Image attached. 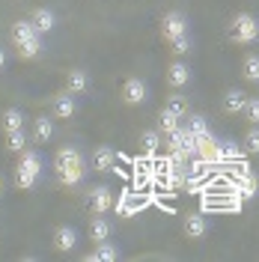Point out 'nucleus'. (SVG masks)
Listing matches in <instances>:
<instances>
[{"label": "nucleus", "instance_id": "nucleus-1", "mask_svg": "<svg viewBox=\"0 0 259 262\" xmlns=\"http://www.w3.org/2000/svg\"><path fill=\"white\" fill-rule=\"evenodd\" d=\"M45 170V158L36 146H27L18 152V164H15V185L21 191H33Z\"/></svg>", "mask_w": 259, "mask_h": 262}, {"label": "nucleus", "instance_id": "nucleus-2", "mask_svg": "<svg viewBox=\"0 0 259 262\" xmlns=\"http://www.w3.org/2000/svg\"><path fill=\"white\" fill-rule=\"evenodd\" d=\"M227 36L232 45L239 48H253L259 45V18L253 12H235L229 18V27H227Z\"/></svg>", "mask_w": 259, "mask_h": 262}, {"label": "nucleus", "instance_id": "nucleus-3", "mask_svg": "<svg viewBox=\"0 0 259 262\" xmlns=\"http://www.w3.org/2000/svg\"><path fill=\"white\" fill-rule=\"evenodd\" d=\"M119 98H122L125 107H140V104L149 101V83L143 78H137V75H128L119 86Z\"/></svg>", "mask_w": 259, "mask_h": 262}, {"label": "nucleus", "instance_id": "nucleus-4", "mask_svg": "<svg viewBox=\"0 0 259 262\" xmlns=\"http://www.w3.org/2000/svg\"><path fill=\"white\" fill-rule=\"evenodd\" d=\"M182 33H188V15L182 9H167L161 15V39L170 42V39H176Z\"/></svg>", "mask_w": 259, "mask_h": 262}, {"label": "nucleus", "instance_id": "nucleus-5", "mask_svg": "<svg viewBox=\"0 0 259 262\" xmlns=\"http://www.w3.org/2000/svg\"><path fill=\"white\" fill-rule=\"evenodd\" d=\"M78 114V96H72L69 90H60L51 96V116L54 119H72Z\"/></svg>", "mask_w": 259, "mask_h": 262}, {"label": "nucleus", "instance_id": "nucleus-6", "mask_svg": "<svg viewBox=\"0 0 259 262\" xmlns=\"http://www.w3.org/2000/svg\"><path fill=\"white\" fill-rule=\"evenodd\" d=\"M87 206H90L93 214H107L111 209H114V191H111L107 185L90 188V191H87Z\"/></svg>", "mask_w": 259, "mask_h": 262}, {"label": "nucleus", "instance_id": "nucleus-7", "mask_svg": "<svg viewBox=\"0 0 259 262\" xmlns=\"http://www.w3.org/2000/svg\"><path fill=\"white\" fill-rule=\"evenodd\" d=\"M51 245H54L57 253H72V250L78 247V229L69 227V224L54 227V232H51Z\"/></svg>", "mask_w": 259, "mask_h": 262}, {"label": "nucleus", "instance_id": "nucleus-8", "mask_svg": "<svg viewBox=\"0 0 259 262\" xmlns=\"http://www.w3.org/2000/svg\"><path fill=\"white\" fill-rule=\"evenodd\" d=\"M164 78H167V86H170V90H185V86L191 83V78H194V72H191V66H188V63L173 60V63L167 66Z\"/></svg>", "mask_w": 259, "mask_h": 262}, {"label": "nucleus", "instance_id": "nucleus-9", "mask_svg": "<svg viewBox=\"0 0 259 262\" xmlns=\"http://www.w3.org/2000/svg\"><path fill=\"white\" fill-rule=\"evenodd\" d=\"M182 232H185V238H191V242L206 238V235H209V221H206V214L203 212H188L185 221H182Z\"/></svg>", "mask_w": 259, "mask_h": 262}, {"label": "nucleus", "instance_id": "nucleus-10", "mask_svg": "<svg viewBox=\"0 0 259 262\" xmlns=\"http://www.w3.org/2000/svg\"><path fill=\"white\" fill-rule=\"evenodd\" d=\"M83 161V152L78 146H60L54 152V173H63V170H72V167H81Z\"/></svg>", "mask_w": 259, "mask_h": 262}, {"label": "nucleus", "instance_id": "nucleus-11", "mask_svg": "<svg viewBox=\"0 0 259 262\" xmlns=\"http://www.w3.org/2000/svg\"><path fill=\"white\" fill-rule=\"evenodd\" d=\"M116 161H119V155H116V149L107 146V143L96 146L93 158H90V164H93V170H96V173H114V170H116Z\"/></svg>", "mask_w": 259, "mask_h": 262}, {"label": "nucleus", "instance_id": "nucleus-12", "mask_svg": "<svg viewBox=\"0 0 259 262\" xmlns=\"http://www.w3.org/2000/svg\"><path fill=\"white\" fill-rule=\"evenodd\" d=\"M63 90H69L72 96H87L90 93V72L87 69H69Z\"/></svg>", "mask_w": 259, "mask_h": 262}, {"label": "nucleus", "instance_id": "nucleus-13", "mask_svg": "<svg viewBox=\"0 0 259 262\" xmlns=\"http://www.w3.org/2000/svg\"><path fill=\"white\" fill-rule=\"evenodd\" d=\"M247 93L244 90H239V86H232V90H227L224 93V98H221V111L227 116H239L244 111V104H247Z\"/></svg>", "mask_w": 259, "mask_h": 262}, {"label": "nucleus", "instance_id": "nucleus-14", "mask_svg": "<svg viewBox=\"0 0 259 262\" xmlns=\"http://www.w3.org/2000/svg\"><path fill=\"white\" fill-rule=\"evenodd\" d=\"M87 235H90V242H93V245L107 242V238L114 235V224H111L104 214H93V221H90V227H87Z\"/></svg>", "mask_w": 259, "mask_h": 262}, {"label": "nucleus", "instance_id": "nucleus-15", "mask_svg": "<svg viewBox=\"0 0 259 262\" xmlns=\"http://www.w3.org/2000/svg\"><path fill=\"white\" fill-rule=\"evenodd\" d=\"M27 18H30V24L42 33V36H48V33L57 27V15H54V9H48V6H36Z\"/></svg>", "mask_w": 259, "mask_h": 262}, {"label": "nucleus", "instance_id": "nucleus-16", "mask_svg": "<svg viewBox=\"0 0 259 262\" xmlns=\"http://www.w3.org/2000/svg\"><path fill=\"white\" fill-rule=\"evenodd\" d=\"M15 51H18V57H21L24 63L42 60V57H45V36H33V39H27V42L15 45Z\"/></svg>", "mask_w": 259, "mask_h": 262}, {"label": "nucleus", "instance_id": "nucleus-17", "mask_svg": "<svg viewBox=\"0 0 259 262\" xmlns=\"http://www.w3.org/2000/svg\"><path fill=\"white\" fill-rule=\"evenodd\" d=\"M83 259H90V262H114L119 259V247L107 238V242H98V245H93V250L83 256Z\"/></svg>", "mask_w": 259, "mask_h": 262}, {"label": "nucleus", "instance_id": "nucleus-18", "mask_svg": "<svg viewBox=\"0 0 259 262\" xmlns=\"http://www.w3.org/2000/svg\"><path fill=\"white\" fill-rule=\"evenodd\" d=\"M33 36H42V33L30 24V18H18V21H12V27H9L12 45H21V42H27V39H33Z\"/></svg>", "mask_w": 259, "mask_h": 262}, {"label": "nucleus", "instance_id": "nucleus-19", "mask_svg": "<svg viewBox=\"0 0 259 262\" xmlns=\"http://www.w3.org/2000/svg\"><path fill=\"white\" fill-rule=\"evenodd\" d=\"M30 125H33V131H30L33 143H48L51 137H54V122H51V116H36Z\"/></svg>", "mask_w": 259, "mask_h": 262}, {"label": "nucleus", "instance_id": "nucleus-20", "mask_svg": "<svg viewBox=\"0 0 259 262\" xmlns=\"http://www.w3.org/2000/svg\"><path fill=\"white\" fill-rule=\"evenodd\" d=\"M137 143H140V149H143L146 155H155L164 143V134L158 131V125H155V128H143L140 137H137Z\"/></svg>", "mask_w": 259, "mask_h": 262}, {"label": "nucleus", "instance_id": "nucleus-21", "mask_svg": "<svg viewBox=\"0 0 259 262\" xmlns=\"http://www.w3.org/2000/svg\"><path fill=\"white\" fill-rule=\"evenodd\" d=\"M164 107H167V111H173L179 119H185V116L191 114V98L185 96L182 90H173V93L167 96V104H164Z\"/></svg>", "mask_w": 259, "mask_h": 262}, {"label": "nucleus", "instance_id": "nucleus-22", "mask_svg": "<svg viewBox=\"0 0 259 262\" xmlns=\"http://www.w3.org/2000/svg\"><path fill=\"white\" fill-rule=\"evenodd\" d=\"M18 128H24V114H21L18 107H3V111H0V134L18 131Z\"/></svg>", "mask_w": 259, "mask_h": 262}, {"label": "nucleus", "instance_id": "nucleus-23", "mask_svg": "<svg viewBox=\"0 0 259 262\" xmlns=\"http://www.w3.org/2000/svg\"><path fill=\"white\" fill-rule=\"evenodd\" d=\"M3 143H6V152L18 155L21 149L30 146V134H27L24 128H18V131H6V134H3Z\"/></svg>", "mask_w": 259, "mask_h": 262}, {"label": "nucleus", "instance_id": "nucleus-24", "mask_svg": "<svg viewBox=\"0 0 259 262\" xmlns=\"http://www.w3.org/2000/svg\"><path fill=\"white\" fill-rule=\"evenodd\" d=\"M87 164H81V167H72V170H63V173H57V182L63 185V188H78L83 179H87Z\"/></svg>", "mask_w": 259, "mask_h": 262}, {"label": "nucleus", "instance_id": "nucleus-25", "mask_svg": "<svg viewBox=\"0 0 259 262\" xmlns=\"http://www.w3.org/2000/svg\"><path fill=\"white\" fill-rule=\"evenodd\" d=\"M242 78L244 83H259V54H244L242 57Z\"/></svg>", "mask_w": 259, "mask_h": 262}, {"label": "nucleus", "instance_id": "nucleus-26", "mask_svg": "<svg viewBox=\"0 0 259 262\" xmlns=\"http://www.w3.org/2000/svg\"><path fill=\"white\" fill-rule=\"evenodd\" d=\"M185 128L191 131L197 140H200V137H206V134H211L209 119H206L203 114H188V116H185Z\"/></svg>", "mask_w": 259, "mask_h": 262}, {"label": "nucleus", "instance_id": "nucleus-27", "mask_svg": "<svg viewBox=\"0 0 259 262\" xmlns=\"http://www.w3.org/2000/svg\"><path fill=\"white\" fill-rule=\"evenodd\" d=\"M179 125H182V119H179L173 111H167V107H161V111H158V131H161V134H167V137H170Z\"/></svg>", "mask_w": 259, "mask_h": 262}, {"label": "nucleus", "instance_id": "nucleus-28", "mask_svg": "<svg viewBox=\"0 0 259 262\" xmlns=\"http://www.w3.org/2000/svg\"><path fill=\"white\" fill-rule=\"evenodd\" d=\"M167 48H170V54H176V57L188 54V51L194 48V36H191V30L182 33V36H176V39H170V42H167Z\"/></svg>", "mask_w": 259, "mask_h": 262}, {"label": "nucleus", "instance_id": "nucleus-29", "mask_svg": "<svg viewBox=\"0 0 259 262\" xmlns=\"http://www.w3.org/2000/svg\"><path fill=\"white\" fill-rule=\"evenodd\" d=\"M244 158V146H239L235 140H227V143H221V161L227 164H235Z\"/></svg>", "mask_w": 259, "mask_h": 262}, {"label": "nucleus", "instance_id": "nucleus-30", "mask_svg": "<svg viewBox=\"0 0 259 262\" xmlns=\"http://www.w3.org/2000/svg\"><path fill=\"white\" fill-rule=\"evenodd\" d=\"M244 152H250V155H259V125H250L247 134H244Z\"/></svg>", "mask_w": 259, "mask_h": 262}, {"label": "nucleus", "instance_id": "nucleus-31", "mask_svg": "<svg viewBox=\"0 0 259 262\" xmlns=\"http://www.w3.org/2000/svg\"><path fill=\"white\" fill-rule=\"evenodd\" d=\"M242 116L250 122V125H259V98H247V104H244V111H242Z\"/></svg>", "mask_w": 259, "mask_h": 262}, {"label": "nucleus", "instance_id": "nucleus-32", "mask_svg": "<svg viewBox=\"0 0 259 262\" xmlns=\"http://www.w3.org/2000/svg\"><path fill=\"white\" fill-rule=\"evenodd\" d=\"M6 63H9V54H6V51L0 48V72H3V69H6Z\"/></svg>", "mask_w": 259, "mask_h": 262}, {"label": "nucleus", "instance_id": "nucleus-33", "mask_svg": "<svg viewBox=\"0 0 259 262\" xmlns=\"http://www.w3.org/2000/svg\"><path fill=\"white\" fill-rule=\"evenodd\" d=\"M0 194H3V182H0Z\"/></svg>", "mask_w": 259, "mask_h": 262}]
</instances>
